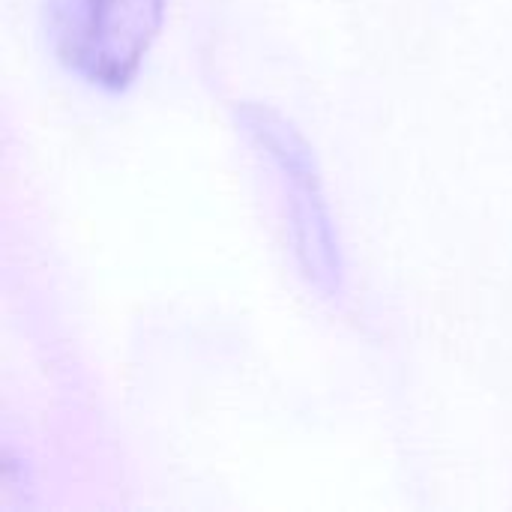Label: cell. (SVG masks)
Wrapping results in <instances>:
<instances>
[{"label":"cell","mask_w":512,"mask_h":512,"mask_svg":"<svg viewBox=\"0 0 512 512\" xmlns=\"http://www.w3.org/2000/svg\"><path fill=\"white\" fill-rule=\"evenodd\" d=\"M162 12L165 0H48V33L69 72L120 90L150 51Z\"/></svg>","instance_id":"obj_1"}]
</instances>
